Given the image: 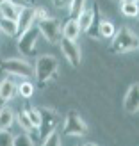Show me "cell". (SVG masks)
I'll return each instance as SVG.
<instances>
[{"instance_id":"cell-1","label":"cell","mask_w":139,"mask_h":146,"mask_svg":"<svg viewBox=\"0 0 139 146\" xmlns=\"http://www.w3.org/2000/svg\"><path fill=\"white\" fill-rule=\"evenodd\" d=\"M57 70H59V61L50 54H43L36 59L34 64V78L38 80V84L43 87L48 80L57 77Z\"/></svg>"},{"instance_id":"cell-2","label":"cell","mask_w":139,"mask_h":146,"mask_svg":"<svg viewBox=\"0 0 139 146\" xmlns=\"http://www.w3.org/2000/svg\"><path fill=\"white\" fill-rule=\"evenodd\" d=\"M137 36L130 31L128 27H123L120 31H116L112 36V43H111V50L116 54H127L137 48Z\"/></svg>"},{"instance_id":"cell-3","label":"cell","mask_w":139,"mask_h":146,"mask_svg":"<svg viewBox=\"0 0 139 146\" xmlns=\"http://www.w3.org/2000/svg\"><path fill=\"white\" fill-rule=\"evenodd\" d=\"M0 66L9 75L27 78V80L34 78V66L23 59H5V61H0Z\"/></svg>"},{"instance_id":"cell-4","label":"cell","mask_w":139,"mask_h":146,"mask_svg":"<svg viewBox=\"0 0 139 146\" xmlns=\"http://www.w3.org/2000/svg\"><path fill=\"white\" fill-rule=\"evenodd\" d=\"M38 31L43 38L47 39V43L55 45V43H59V39H61V21L57 18L48 16L45 20L38 21Z\"/></svg>"},{"instance_id":"cell-5","label":"cell","mask_w":139,"mask_h":146,"mask_svg":"<svg viewBox=\"0 0 139 146\" xmlns=\"http://www.w3.org/2000/svg\"><path fill=\"white\" fill-rule=\"evenodd\" d=\"M38 38H39V31L38 27H31L18 34V50L23 55H34L36 54V45H38Z\"/></svg>"},{"instance_id":"cell-6","label":"cell","mask_w":139,"mask_h":146,"mask_svg":"<svg viewBox=\"0 0 139 146\" xmlns=\"http://www.w3.org/2000/svg\"><path fill=\"white\" fill-rule=\"evenodd\" d=\"M63 132L66 134V135L82 137V135H86V134H87V125H86V121L80 118V116H78L75 111H71V112L66 116V119H64Z\"/></svg>"},{"instance_id":"cell-7","label":"cell","mask_w":139,"mask_h":146,"mask_svg":"<svg viewBox=\"0 0 139 146\" xmlns=\"http://www.w3.org/2000/svg\"><path fill=\"white\" fill-rule=\"evenodd\" d=\"M59 46H61V52L73 68H77L80 61H82V52L77 45V41H71V39H66V38H61L59 39Z\"/></svg>"},{"instance_id":"cell-8","label":"cell","mask_w":139,"mask_h":146,"mask_svg":"<svg viewBox=\"0 0 139 146\" xmlns=\"http://www.w3.org/2000/svg\"><path fill=\"white\" fill-rule=\"evenodd\" d=\"M39 112H41V125H39V128L36 130V132L39 134L41 141H43L48 134H52L54 130L57 128L59 118H57V112L48 111V109H39Z\"/></svg>"},{"instance_id":"cell-9","label":"cell","mask_w":139,"mask_h":146,"mask_svg":"<svg viewBox=\"0 0 139 146\" xmlns=\"http://www.w3.org/2000/svg\"><path fill=\"white\" fill-rule=\"evenodd\" d=\"M123 109L128 114H136L139 111V84H132L123 96Z\"/></svg>"},{"instance_id":"cell-10","label":"cell","mask_w":139,"mask_h":146,"mask_svg":"<svg viewBox=\"0 0 139 146\" xmlns=\"http://www.w3.org/2000/svg\"><path fill=\"white\" fill-rule=\"evenodd\" d=\"M36 23L34 20V11L32 7H20V13H18V18H16V27H18V34H21L23 31H27V29H31L32 25Z\"/></svg>"},{"instance_id":"cell-11","label":"cell","mask_w":139,"mask_h":146,"mask_svg":"<svg viewBox=\"0 0 139 146\" xmlns=\"http://www.w3.org/2000/svg\"><path fill=\"white\" fill-rule=\"evenodd\" d=\"M80 34H82V31H80V27H78L75 18H70V20L64 21V25H61V38L77 41Z\"/></svg>"},{"instance_id":"cell-12","label":"cell","mask_w":139,"mask_h":146,"mask_svg":"<svg viewBox=\"0 0 139 146\" xmlns=\"http://www.w3.org/2000/svg\"><path fill=\"white\" fill-rule=\"evenodd\" d=\"M16 94V82L11 78H4L0 82V104H7L11 102Z\"/></svg>"},{"instance_id":"cell-13","label":"cell","mask_w":139,"mask_h":146,"mask_svg":"<svg viewBox=\"0 0 139 146\" xmlns=\"http://www.w3.org/2000/svg\"><path fill=\"white\" fill-rule=\"evenodd\" d=\"M96 32H98V38H102V39H112V36L116 34V25L111 20L102 18L96 25Z\"/></svg>"},{"instance_id":"cell-14","label":"cell","mask_w":139,"mask_h":146,"mask_svg":"<svg viewBox=\"0 0 139 146\" xmlns=\"http://www.w3.org/2000/svg\"><path fill=\"white\" fill-rule=\"evenodd\" d=\"M75 20H77L78 27H80V31L86 32L87 29H91L93 21H94V9H86V7H84V9L80 11V14H78Z\"/></svg>"},{"instance_id":"cell-15","label":"cell","mask_w":139,"mask_h":146,"mask_svg":"<svg viewBox=\"0 0 139 146\" xmlns=\"http://www.w3.org/2000/svg\"><path fill=\"white\" fill-rule=\"evenodd\" d=\"M16 121L14 111L9 107H2L0 109V130H11V127Z\"/></svg>"},{"instance_id":"cell-16","label":"cell","mask_w":139,"mask_h":146,"mask_svg":"<svg viewBox=\"0 0 139 146\" xmlns=\"http://www.w3.org/2000/svg\"><path fill=\"white\" fill-rule=\"evenodd\" d=\"M18 13H20V7L14 5V4H11L9 0L0 2V16L9 18V20H16L18 18Z\"/></svg>"},{"instance_id":"cell-17","label":"cell","mask_w":139,"mask_h":146,"mask_svg":"<svg viewBox=\"0 0 139 146\" xmlns=\"http://www.w3.org/2000/svg\"><path fill=\"white\" fill-rule=\"evenodd\" d=\"M0 32L5 34V36H9V38H14V36H18L16 20H9V18L0 16Z\"/></svg>"},{"instance_id":"cell-18","label":"cell","mask_w":139,"mask_h":146,"mask_svg":"<svg viewBox=\"0 0 139 146\" xmlns=\"http://www.w3.org/2000/svg\"><path fill=\"white\" fill-rule=\"evenodd\" d=\"M16 93L20 94L23 100H29V98H32V94H34V84L31 82V80H21L20 84H16Z\"/></svg>"},{"instance_id":"cell-19","label":"cell","mask_w":139,"mask_h":146,"mask_svg":"<svg viewBox=\"0 0 139 146\" xmlns=\"http://www.w3.org/2000/svg\"><path fill=\"white\" fill-rule=\"evenodd\" d=\"M120 11L127 18H136L137 13H139V5H137V2H121Z\"/></svg>"},{"instance_id":"cell-20","label":"cell","mask_w":139,"mask_h":146,"mask_svg":"<svg viewBox=\"0 0 139 146\" xmlns=\"http://www.w3.org/2000/svg\"><path fill=\"white\" fill-rule=\"evenodd\" d=\"M13 146H36L29 132H20L18 135H13Z\"/></svg>"},{"instance_id":"cell-21","label":"cell","mask_w":139,"mask_h":146,"mask_svg":"<svg viewBox=\"0 0 139 146\" xmlns=\"http://www.w3.org/2000/svg\"><path fill=\"white\" fill-rule=\"evenodd\" d=\"M25 112H27V116H29V119H31L34 130H38L39 125H41V112H39V109H38V107H27Z\"/></svg>"},{"instance_id":"cell-22","label":"cell","mask_w":139,"mask_h":146,"mask_svg":"<svg viewBox=\"0 0 139 146\" xmlns=\"http://www.w3.org/2000/svg\"><path fill=\"white\" fill-rule=\"evenodd\" d=\"M87 0H70V5H68V13H70V18H77L80 11L86 7Z\"/></svg>"},{"instance_id":"cell-23","label":"cell","mask_w":139,"mask_h":146,"mask_svg":"<svg viewBox=\"0 0 139 146\" xmlns=\"http://www.w3.org/2000/svg\"><path fill=\"white\" fill-rule=\"evenodd\" d=\"M16 119H18V123H20V127L23 128V132H32V130H34L32 123H31V119H29V116H27V112H25V109H21V111L18 112Z\"/></svg>"},{"instance_id":"cell-24","label":"cell","mask_w":139,"mask_h":146,"mask_svg":"<svg viewBox=\"0 0 139 146\" xmlns=\"http://www.w3.org/2000/svg\"><path fill=\"white\" fill-rule=\"evenodd\" d=\"M41 146H61V135L54 130L52 134H48L45 139L41 141Z\"/></svg>"},{"instance_id":"cell-25","label":"cell","mask_w":139,"mask_h":146,"mask_svg":"<svg viewBox=\"0 0 139 146\" xmlns=\"http://www.w3.org/2000/svg\"><path fill=\"white\" fill-rule=\"evenodd\" d=\"M32 11H34V20H36V21H41V20H45V18L50 16V14H48V9H47V7H41V5L32 7Z\"/></svg>"},{"instance_id":"cell-26","label":"cell","mask_w":139,"mask_h":146,"mask_svg":"<svg viewBox=\"0 0 139 146\" xmlns=\"http://www.w3.org/2000/svg\"><path fill=\"white\" fill-rule=\"evenodd\" d=\"M0 146H13V134L9 130H0Z\"/></svg>"},{"instance_id":"cell-27","label":"cell","mask_w":139,"mask_h":146,"mask_svg":"<svg viewBox=\"0 0 139 146\" xmlns=\"http://www.w3.org/2000/svg\"><path fill=\"white\" fill-rule=\"evenodd\" d=\"M55 7H59V9H66L70 5V0H52Z\"/></svg>"},{"instance_id":"cell-28","label":"cell","mask_w":139,"mask_h":146,"mask_svg":"<svg viewBox=\"0 0 139 146\" xmlns=\"http://www.w3.org/2000/svg\"><path fill=\"white\" fill-rule=\"evenodd\" d=\"M9 2L14 4V5H18V7H25V5H29L31 0H9Z\"/></svg>"},{"instance_id":"cell-29","label":"cell","mask_w":139,"mask_h":146,"mask_svg":"<svg viewBox=\"0 0 139 146\" xmlns=\"http://www.w3.org/2000/svg\"><path fill=\"white\" fill-rule=\"evenodd\" d=\"M84 146H98V144H94V143H86Z\"/></svg>"},{"instance_id":"cell-30","label":"cell","mask_w":139,"mask_h":146,"mask_svg":"<svg viewBox=\"0 0 139 146\" xmlns=\"http://www.w3.org/2000/svg\"><path fill=\"white\" fill-rule=\"evenodd\" d=\"M121 2H137V0H121Z\"/></svg>"},{"instance_id":"cell-31","label":"cell","mask_w":139,"mask_h":146,"mask_svg":"<svg viewBox=\"0 0 139 146\" xmlns=\"http://www.w3.org/2000/svg\"><path fill=\"white\" fill-rule=\"evenodd\" d=\"M114 2H121V0H114Z\"/></svg>"},{"instance_id":"cell-32","label":"cell","mask_w":139,"mask_h":146,"mask_svg":"<svg viewBox=\"0 0 139 146\" xmlns=\"http://www.w3.org/2000/svg\"><path fill=\"white\" fill-rule=\"evenodd\" d=\"M0 2H4V0H0Z\"/></svg>"}]
</instances>
